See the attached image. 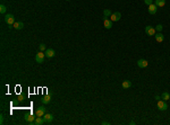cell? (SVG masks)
Returning <instances> with one entry per match:
<instances>
[{
	"mask_svg": "<svg viewBox=\"0 0 170 125\" xmlns=\"http://www.w3.org/2000/svg\"><path fill=\"white\" fill-rule=\"evenodd\" d=\"M102 124H104V125H109V124H110V123H109V122H102Z\"/></svg>",
	"mask_w": 170,
	"mask_h": 125,
	"instance_id": "cell-27",
	"label": "cell"
},
{
	"mask_svg": "<svg viewBox=\"0 0 170 125\" xmlns=\"http://www.w3.org/2000/svg\"><path fill=\"white\" fill-rule=\"evenodd\" d=\"M44 54H45V58L51 59V58H53V56L56 55V52H55V50L53 49H47L45 50V52H44Z\"/></svg>",
	"mask_w": 170,
	"mask_h": 125,
	"instance_id": "cell-6",
	"label": "cell"
},
{
	"mask_svg": "<svg viewBox=\"0 0 170 125\" xmlns=\"http://www.w3.org/2000/svg\"><path fill=\"white\" fill-rule=\"evenodd\" d=\"M24 98H25V96H24V95H19V97H18V100H19V102H22Z\"/></svg>",
	"mask_w": 170,
	"mask_h": 125,
	"instance_id": "cell-25",
	"label": "cell"
},
{
	"mask_svg": "<svg viewBox=\"0 0 170 125\" xmlns=\"http://www.w3.org/2000/svg\"><path fill=\"white\" fill-rule=\"evenodd\" d=\"M156 42H159V43H161V42H163L164 36L161 34V32H159L158 34H156Z\"/></svg>",
	"mask_w": 170,
	"mask_h": 125,
	"instance_id": "cell-17",
	"label": "cell"
},
{
	"mask_svg": "<svg viewBox=\"0 0 170 125\" xmlns=\"http://www.w3.org/2000/svg\"><path fill=\"white\" fill-rule=\"evenodd\" d=\"M39 49H40V51H42V52H45V50H47V45L42 43V44H40Z\"/></svg>",
	"mask_w": 170,
	"mask_h": 125,
	"instance_id": "cell-21",
	"label": "cell"
},
{
	"mask_svg": "<svg viewBox=\"0 0 170 125\" xmlns=\"http://www.w3.org/2000/svg\"><path fill=\"white\" fill-rule=\"evenodd\" d=\"M5 21H6L8 25H14L15 23V17H14V15L12 14H7L6 16H5Z\"/></svg>",
	"mask_w": 170,
	"mask_h": 125,
	"instance_id": "cell-1",
	"label": "cell"
},
{
	"mask_svg": "<svg viewBox=\"0 0 170 125\" xmlns=\"http://www.w3.org/2000/svg\"><path fill=\"white\" fill-rule=\"evenodd\" d=\"M45 112H47L45 107H44V106H40V107L36 108L35 115H36V116H43L44 114H45Z\"/></svg>",
	"mask_w": 170,
	"mask_h": 125,
	"instance_id": "cell-5",
	"label": "cell"
},
{
	"mask_svg": "<svg viewBox=\"0 0 170 125\" xmlns=\"http://www.w3.org/2000/svg\"><path fill=\"white\" fill-rule=\"evenodd\" d=\"M43 118H44V121H45V123H51L53 121V115L52 114H44L43 115Z\"/></svg>",
	"mask_w": 170,
	"mask_h": 125,
	"instance_id": "cell-12",
	"label": "cell"
},
{
	"mask_svg": "<svg viewBox=\"0 0 170 125\" xmlns=\"http://www.w3.org/2000/svg\"><path fill=\"white\" fill-rule=\"evenodd\" d=\"M66 1H71V0H66Z\"/></svg>",
	"mask_w": 170,
	"mask_h": 125,
	"instance_id": "cell-28",
	"label": "cell"
},
{
	"mask_svg": "<svg viewBox=\"0 0 170 125\" xmlns=\"http://www.w3.org/2000/svg\"><path fill=\"white\" fill-rule=\"evenodd\" d=\"M158 108L160 111H167L168 109V104L166 100H159L158 102Z\"/></svg>",
	"mask_w": 170,
	"mask_h": 125,
	"instance_id": "cell-3",
	"label": "cell"
},
{
	"mask_svg": "<svg viewBox=\"0 0 170 125\" xmlns=\"http://www.w3.org/2000/svg\"><path fill=\"white\" fill-rule=\"evenodd\" d=\"M111 15H112V12L110 9H104V10H103V16H104V18H108L109 16H111Z\"/></svg>",
	"mask_w": 170,
	"mask_h": 125,
	"instance_id": "cell-20",
	"label": "cell"
},
{
	"mask_svg": "<svg viewBox=\"0 0 170 125\" xmlns=\"http://www.w3.org/2000/svg\"><path fill=\"white\" fill-rule=\"evenodd\" d=\"M123 88L124 89H128V88L132 87V81H129V80H125V81H123Z\"/></svg>",
	"mask_w": 170,
	"mask_h": 125,
	"instance_id": "cell-16",
	"label": "cell"
},
{
	"mask_svg": "<svg viewBox=\"0 0 170 125\" xmlns=\"http://www.w3.org/2000/svg\"><path fill=\"white\" fill-rule=\"evenodd\" d=\"M41 102L43 103L44 105L49 104V103L51 102V96H50V95H45V96H43V97H42V99H41Z\"/></svg>",
	"mask_w": 170,
	"mask_h": 125,
	"instance_id": "cell-15",
	"label": "cell"
},
{
	"mask_svg": "<svg viewBox=\"0 0 170 125\" xmlns=\"http://www.w3.org/2000/svg\"><path fill=\"white\" fill-rule=\"evenodd\" d=\"M6 10H7V8L5 5H1V6H0V12H1V14H5Z\"/></svg>",
	"mask_w": 170,
	"mask_h": 125,
	"instance_id": "cell-22",
	"label": "cell"
},
{
	"mask_svg": "<svg viewBox=\"0 0 170 125\" xmlns=\"http://www.w3.org/2000/svg\"><path fill=\"white\" fill-rule=\"evenodd\" d=\"M156 28L154 27H152V26H146L145 27V34H147V35H150V36H154L156 35Z\"/></svg>",
	"mask_w": 170,
	"mask_h": 125,
	"instance_id": "cell-4",
	"label": "cell"
},
{
	"mask_svg": "<svg viewBox=\"0 0 170 125\" xmlns=\"http://www.w3.org/2000/svg\"><path fill=\"white\" fill-rule=\"evenodd\" d=\"M13 26H14L15 29H17V31H21V29L24 27V24L22 23V21H15Z\"/></svg>",
	"mask_w": 170,
	"mask_h": 125,
	"instance_id": "cell-14",
	"label": "cell"
},
{
	"mask_svg": "<svg viewBox=\"0 0 170 125\" xmlns=\"http://www.w3.org/2000/svg\"><path fill=\"white\" fill-rule=\"evenodd\" d=\"M137 65L138 68H146L147 65H149V62H147V60H145V59H140L137 61Z\"/></svg>",
	"mask_w": 170,
	"mask_h": 125,
	"instance_id": "cell-8",
	"label": "cell"
},
{
	"mask_svg": "<svg viewBox=\"0 0 170 125\" xmlns=\"http://www.w3.org/2000/svg\"><path fill=\"white\" fill-rule=\"evenodd\" d=\"M43 123H45V121H44L43 116H36L35 121H34L33 123H31V124H34V125H41V124H43Z\"/></svg>",
	"mask_w": 170,
	"mask_h": 125,
	"instance_id": "cell-11",
	"label": "cell"
},
{
	"mask_svg": "<svg viewBox=\"0 0 170 125\" xmlns=\"http://www.w3.org/2000/svg\"><path fill=\"white\" fill-rule=\"evenodd\" d=\"M0 117H1V121H0V123H1V124H3V116H2V115H1V116H0Z\"/></svg>",
	"mask_w": 170,
	"mask_h": 125,
	"instance_id": "cell-26",
	"label": "cell"
},
{
	"mask_svg": "<svg viewBox=\"0 0 170 125\" xmlns=\"http://www.w3.org/2000/svg\"><path fill=\"white\" fill-rule=\"evenodd\" d=\"M161 99H163V100H169L170 99V94L169 93H167V91H164V93H162L161 94Z\"/></svg>",
	"mask_w": 170,
	"mask_h": 125,
	"instance_id": "cell-18",
	"label": "cell"
},
{
	"mask_svg": "<svg viewBox=\"0 0 170 125\" xmlns=\"http://www.w3.org/2000/svg\"><path fill=\"white\" fill-rule=\"evenodd\" d=\"M162 29H163V26H162V25H160V24L156 26V32H161Z\"/></svg>",
	"mask_w": 170,
	"mask_h": 125,
	"instance_id": "cell-23",
	"label": "cell"
},
{
	"mask_svg": "<svg viewBox=\"0 0 170 125\" xmlns=\"http://www.w3.org/2000/svg\"><path fill=\"white\" fill-rule=\"evenodd\" d=\"M111 17V21H120V18H121V14L119 11H116V12H112V15L110 16Z\"/></svg>",
	"mask_w": 170,
	"mask_h": 125,
	"instance_id": "cell-9",
	"label": "cell"
},
{
	"mask_svg": "<svg viewBox=\"0 0 170 125\" xmlns=\"http://www.w3.org/2000/svg\"><path fill=\"white\" fill-rule=\"evenodd\" d=\"M44 58H45V54H44V53L42 52V51H40L39 53H36V55H35V61L38 62V63H43Z\"/></svg>",
	"mask_w": 170,
	"mask_h": 125,
	"instance_id": "cell-2",
	"label": "cell"
},
{
	"mask_svg": "<svg viewBox=\"0 0 170 125\" xmlns=\"http://www.w3.org/2000/svg\"><path fill=\"white\" fill-rule=\"evenodd\" d=\"M112 23L113 21H111V19H108V18H104V21H103V24H104V27H106L107 29H110L112 27Z\"/></svg>",
	"mask_w": 170,
	"mask_h": 125,
	"instance_id": "cell-13",
	"label": "cell"
},
{
	"mask_svg": "<svg viewBox=\"0 0 170 125\" xmlns=\"http://www.w3.org/2000/svg\"><path fill=\"white\" fill-rule=\"evenodd\" d=\"M156 11H158V6H156V3H151L149 6V14L156 15Z\"/></svg>",
	"mask_w": 170,
	"mask_h": 125,
	"instance_id": "cell-7",
	"label": "cell"
},
{
	"mask_svg": "<svg viewBox=\"0 0 170 125\" xmlns=\"http://www.w3.org/2000/svg\"><path fill=\"white\" fill-rule=\"evenodd\" d=\"M35 118H36V115H34V114H28V115H25V121L28 122L29 124L34 122Z\"/></svg>",
	"mask_w": 170,
	"mask_h": 125,
	"instance_id": "cell-10",
	"label": "cell"
},
{
	"mask_svg": "<svg viewBox=\"0 0 170 125\" xmlns=\"http://www.w3.org/2000/svg\"><path fill=\"white\" fill-rule=\"evenodd\" d=\"M144 3L147 5V6H150L151 3H153V0H144Z\"/></svg>",
	"mask_w": 170,
	"mask_h": 125,
	"instance_id": "cell-24",
	"label": "cell"
},
{
	"mask_svg": "<svg viewBox=\"0 0 170 125\" xmlns=\"http://www.w3.org/2000/svg\"><path fill=\"white\" fill-rule=\"evenodd\" d=\"M154 3L158 7H163L166 5V0H154Z\"/></svg>",
	"mask_w": 170,
	"mask_h": 125,
	"instance_id": "cell-19",
	"label": "cell"
}]
</instances>
